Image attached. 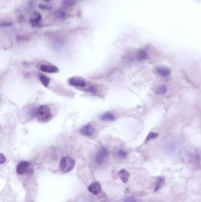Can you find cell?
<instances>
[{"instance_id": "obj_1", "label": "cell", "mask_w": 201, "mask_h": 202, "mask_svg": "<svg viewBox=\"0 0 201 202\" xmlns=\"http://www.w3.org/2000/svg\"><path fill=\"white\" fill-rule=\"evenodd\" d=\"M37 120L41 123H46L52 118V113L50 107L46 105H42L37 108L36 112Z\"/></svg>"}, {"instance_id": "obj_2", "label": "cell", "mask_w": 201, "mask_h": 202, "mask_svg": "<svg viewBox=\"0 0 201 202\" xmlns=\"http://www.w3.org/2000/svg\"><path fill=\"white\" fill-rule=\"evenodd\" d=\"M75 165V160L69 156L63 157L60 163V167L61 170L65 172H68L71 171Z\"/></svg>"}, {"instance_id": "obj_3", "label": "cell", "mask_w": 201, "mask_h": 202, "mask_svg": "<svg viewBox=\"0 0 201 202\" xmlns=\"http://www.w3.org/2000/svg\"><path fill=\"white\" fill-rule=\"evenodd\" d=\"M68 82L70 85L75 86V87L77 88H84L87 86V82H86V80L81 77H71L69 79Z\"/></svg>"}, {"instance_id": "obj_4", "label": "cell", "mask_w": 201, "mask_h": 202, "mask_svg": "<svg viewBox=\"0 0 201 202\" xmlns=\"http://www.w3.org/2000/svg\"><path fill=\"white\" fill-rule=\"evenodd\" d=\"M30 168V163L26 161H21L17 167V172L18 175H24L29 172Z\"/></svg>"}, {"instance_id": "obj_5", "label": "cell", "mask_w": 201, "mask_h": 202, "mask_svg": "<svg viewBox=\"0 0 201 202\" xmlns=\"http://www.w3.org/2000/svg\"><path fill=\"white\" fill-rule=\"evenodd\" d=\"M108 156H109V153L106 150V149L104 148H102L96 154V156L95 158L96 162L99 164H101L104 163L107 160Z\"/></svg>"}, {"instance_id": "obj_6", "label": "cell", "mask_w": 201, "mask_h": 202, "mask_svg": "<svg viewBox=\"0 0 201 202\" xmlns=\"http://www.w3.org/2000/svg\"><path fill=\"white\" fill-rule=\"evenodd\" d=\"M81 133L86 137H92L95 133V128L93 125L89 124L83 127L80 130Z\"/></svg>"}, {"instance_id": "obj_7", "label": "cell", "mask_w": 201, "mask_h": 202, "mask_svg": "<svg viewBox=\"0 0 201 202\" xmlns=\"http://www.w3.org/2000/svg\"><path fill=\"white\" fill-rule=\"evenodd\" d=\"M40 69L41 71L46 73H54L59 72V68L53 66V65H43L40 66Z\"/></svg>"}, {"instance_id": "obj_8", "label": "cell", "mask_w": 201, "mask_h": 202, "mask_svg": "<svg viewBox=\"0 0 201 202\" xmlns=\"http://www.w3.org/2000/svg\"><path fill=\"white\" fill-rule=\"evenodd\" d=\"M89 191L93 194H98L102 190V186L98 182H94L88 187Z\"/></svg>"}, {"instance_id": "obj_9", "label": "cell", "mask_w": 201, "mask_h": 202, "mask_svg": "<svg viewBox=\"0 0 201 202\" xmlns=\"http://www.w3.org/2000/svg\"><path fill=\"white\" fill-rule=\"evenodd\" d=\"M156 73L162 77H167L169 76L171 73V70L166 67L163 66H160L156 68Z\"/></svg>"}, {"instance_id": "obj_10", "label": "cell", "mask_w": 201, "mask_h": 202, "mask_svg": "<svg viewBox=\"0 0 201 202\" xmlns=\"http://www.w3.org/2000/svg\"><path fill=\"white\" fill-rule=\"evenodd\" d=\"M118 175L123 183H127L130 177L129 172L125 169H122L119 171Z\"/></svg>"}, {"instance_id": "obj_11", "label": "cell", "mask_w": 201, "mask_h": 202, "mask_svg": "<svg viewBox=\"0 0 201 202\" xmlns=\"http://www.w3.org/2000/svg\"><path fill=\"white\" fill-rule=\"evenodd\" d=\"M136 58L138 61L141 62L145 61L148 58V53L144 50H140L136 54Z\"/></svg>"}, {"instance_id": "obj_12", "label": "cell", "mask_w": 201, "mask_h": 202, "mask_svg": "<svg viewBox=\"0 0 201 202\" xmlns=\"http://www.w3.org/2000/svg\"><path fill=\"white\" fill-rule=\"evenodd\" d=\"M41 19V14L38 12H34L30 18V21L33 24H37Z\"/></svg>"}, {"instance_id": "obj_13", "label": "cell", "mask_w": 201, "mask_h": 202, "mask_svg": "<svg viewBox=\"0 0 201 202\" xmlns=\"http://www.w3.org/2000/svg\"><path fill=\"white\" fill-rule=\"evenodd\" d=\"M115 119L114 114L111 112H106L100 117V120L104 121H112Z\"/></svg>"}, {"instance_id": "obj_14", "label": "cell", "mask_w": 201, "mask_h": 202, "mask_svg": "<svg viewBox=\"0 0 201 202\" xmlns=\"http://www.w3.org/2000/svg\"><path fill=\"white\" fill-rule=\"evenodd\" d=\"M167 92V88L166 85H160L156 90V93L157 95L160 96H163L165 95Z\"/></svg>"}, {"instance_id": "obj_15", "label": "cell", "mask_w": 201, "mask_h": 202, "mask_svg": "<svg viewBox=\"0 0 201 202\" xmlns=\"http://www.w3.org/2000/svg\"><path fill=\"white\" fill-rule=\"evenodd\" d=\"M86 88L84 90L85 92H90L93 94H97L99 92V90H98V86L95 84L93 85H90V86H88V87H85Z\"/></svg>"}, {"instance_id": "obj_16", "label": "cell", "mask_w": 201, "mask_h": 202, "mask_svg": "<svg viewBox=\"0 0 201 202\" xmlns=\"http://www.w3.org/2000/svg\"><path fill=\"white\" fill-rule=\"evenodd\" d=\"M39 79L44 86H45L46 88L48 87L49 84H50V79L49 77L46 76L45 75H41L39 76Z\"/></svg>"}, {"instance_id": "obj_17", "label": "cell", "mask_w": 201, "mask_h": 202, "mask_svg": "<svg viewBox=\"0 0 201 202\" xmlns=\"http://www.w3.org/2000/svg\"><path fill=\"white\" fill-rule=\"evenodd\" d=\"M164 183V179L163 177H159L158 179L157 182L156 183V186H155V191H158V190H159L162 186L163 185Z\"/></svg>"}, {"instance_id": "obj_18", "label": "cell", "mask_w": 201, "mask_h": 202, "mask_svg": "<svg viewBox=\"0 0 201 202\" xmlns=\"http://www.w3.org/2000/svg\"><path fill=\"white\" fill-rule=\"evenodd\" d=\"M158 137V134L155 133V132H151L148 134V137H146V141H149L151 140L154 139Z\"/></svg>"}, {"instance_id": "obj_19", "label": "cell", "mask_w": 201, "mask_h": 202, "mask_svg": "<svg viewBox=\"0 0 201 202\" xmlns=\"http://www.w3.org/2000/svg\"><path fill=\"white\" fill-rule=\"evenodd\" d=\"M77 0H64L63 4L68 7L73 6L76 3Z\"/></svg>"}, {"instance_id": "obj_20", "label": "cell", "mask_w": 201, "mask_h": 202, "mask_svg": "<svg viewBox=\"0 0 201 202\" xmlns=\"http://www.w3.org/2000/svg\"><path fill=\"white\" fill-rule=\"evenodd\" d=\"M118 156L120 158H125L127 157V153L123 150H120L118 152Z\"/></svg>"}, {"instance_id": "obj_21", "label": "cell", "mask_w": 201, "mask_h": 202, "mask_svg": "<svg viewBox=\"0 0 201 202\" xmlns=\"http://www.w3.org/2000/svg\"><path fill=\"white\" fill-rule=\"evenodd\" d=\"M124 202H137V200L133 197H129L126 198Z\"/></svg>"}, {"instance_id": "obj_22", "label": "cell", "mask_w": 201, "mask_h": 202, "mask_svg": "<svg viewBox=\"0 0 201 202\" xmlns=\"http://www.w3.org/2000/svg\"><path fill=\"white\" fill-rule=\"evenodd\" d=\"M5 161H6L5 156L3 154H0V163L3 164L4 163H5Z\"/></svg>"}, {"instance_id": "obj_23", "label": "cell", "mask_w": 201, "mask_h": 202, "mask_svg": "<svg viewBox=\"0 0 201 202\" xmlns=\"http://www.w3.org/2000/svg\"><path fill=\"white\" fill-rule=\"evenodd\" d=\"M57 15L60 18H64V17L65 14L62 11H58V12H57Z\"/></svg>"}, {"instance_id": "obj_24", "label": "cell", "mask_w": 201, "mask_h": 202, "mask_svg": "<svg viewBox=\"0 0 201 202\" xmlns=\"http://www.w3.org/2000/svg\"><path fill=\"white\" fill-rule=\"evenodd\" d=\"M39 8H41V9H43V10H50L51 8L50 7H47L44 4H40L39 6Z\"/></svg>"}, {"instance_id": "obj_25", "label": "cell", "mask_w": 201, "mask_h": 202, "mask_svg": "<svg viewBox=\"0 0 201 202\" xmlns=\"http://www.w3.org/2000/svg\"><path fill=\"white\" fill-rule=\"evenodd\" d=\"M35 1H36V0H30V1L28 2V6L30 7H32L33 6V5L34 4Z\"/></svg>"}, {"instance_id": "obj_26", "label": "cell", "mask_w": 201, "mask_h": 202, "mask_svg": "<svg viewBox=\"0 0 201 202\" xmlns=\"http://www.w3.org/2000/svg\"><path fill=\"white\" fill-rule=\"evenodd\" d=\"M51 0H45V1H50Z\"/></svg>"}]
</instances>
